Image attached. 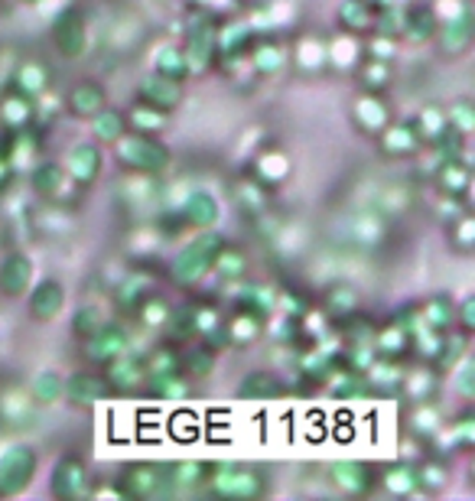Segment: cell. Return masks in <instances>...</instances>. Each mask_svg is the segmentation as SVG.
<instances>
[{"label": "cell", "instance_id": "8d00e7d4", "mask_svg": "<svg viewBox=\"0 0 475 501\" xmlns=\"http://www.w3.org/2000/svg\"><path fill=\"white\" fill-rule=\"evenodd\" d=\"M212 271L218 277H225V281H241L244 274H248V258L238 248H232V244H222V250L215 254Z\"/></svg>", "mask_w": 475, "mask_h": 501}, {"label": "cell", "instance_id": "f35d334b", "mask_svg": "<svg viewBox=\"0 0 475 501\" xmlns=\"http://www.w3.org/2000/svg\"><path fill=\"white\" fill-rule=\"evenodd\" d=\"M180 365H182V374L205 378V374L215 368V349H209V345H193L189 351L180 355Z\"/></svg>", "mask_w": 475, "mask_h": 501}, {"label": "cell", "instance_id": "f1b7e54d", "mask_svg": "<svg viewBox=\"0 0 475 501\" xmlns=\"http://www.w3.org/2000/svg\"><path fill=\"white\" fill-rule=\"evenodd\" d=\"M46 89H50V69L42 62H23L17 75H13V91L27 95L30 101L40 98Z\"/></svg>", "mask_w": 475, "mask_h": 501}, {"label": "cell", "instance_id": "681fc988", "mask_svg": "<svg viewBox=\"0 0 475 501\" xmlns=\"http://www.w3.org/2000/svg\"><path fill=\"white\" fill-rule=\"evenodd\" d=\"M137 312L143 316V322L147 326H163V322H170V310L163 306L160 300H143V303H137Z\"/></svg>", "mask_w": 475, "mask_h": 501}, {"label": "cell", "instance_id": "d6986e66", "mask_svg": "<svg viewBox=\"0 0 475 501\" xmlns=\"http://www.w3.org/2000/svg\"><path fill=\"white\" fill-rule=\"evenodd\" d=\"M218 219H222V205H218V199H215L212 192L195 189L182 199V221H186V225H193V228L203 231V228H212Z\"/></svg>", "mask_w": 475, "mask_h": 501}, {"label": "cell", "instance_id": "9a60e30c", "mask_svg": "<svg viewBox=\"0 0 475 501\" xmlns=\"http://www.w3.org/2000/svg\"><path fill=\"white\" fill-rule=\"evenodd\" d=\"M104 382L111 384L114 394H131L147 382V365L141 358H134L131 351H121L118 358L104 365Z\"/></svg>", "mask_w": 475, "mask_h": 501}, {"label": "cell", "instance_id": "d6a6232c", "mask_svg": "<svg viewBox=\"0 0 475 501\" xmlns=\"http://www.w3.org/2000/svg\"><path fill=\"white\" fill-rule=\"evenodd\" d=\"M391 79H395V66H391L387 59H374V56H368V59L362 62V69H358L362 89L372 91V95H381V91L391 85Z\"/></svg>", "mask_w": 475, "mask_h": 501}, {"label": "cell", "instance_id": "7c38bea8", "mask_svg": "<svg viewBox=\"0 0 475 501\" xmlns=\"http://www.w3.org/2000/svg\"><path fill=\"white\" fill-rule=\"evenodd\" d=\"M329 482H333L335 489L345 491V495H364V491L374 489V469L368 462H358V459H339L329 466Z\"/></svg>", "mask_w": 475, "mask_h": 501}, {"label": "cell", "instance_id": "8992f818", "mask_svg": "<svg viewBox=\"0 0 475 501\" xmlns=\"http://www.w3.org/2000/svg\"><path fill=\"white\" fill-rule=\"evenodd\" d=\"M52 42L62 59H81L88 50V20L79 7H65L52 20Z\"/></svg>", "mask_w": 475, "mask_h": 501}, {"label": "cell", "instance_id": "7a4b0ae2", "mask_svg": "<svg viewBox=\"0 0 475 501\" xmlns=\"http://www.w3.org/2000/svg\"><path fill=\"white\" fill-rule=\"evenodd\" d=\"M205 485L212 489V495L232 501H248L261 498L267 491V472L251 462H212Z\"/></svg>", "mask_w": 475, "mask_h": 501}, {"label": "cell", "instance_id": "ee69618b", "mask_svg": "<svg viewBox=\"0 0 475 501\" xmlns=\"http://www.w3.org/2000/svg\"><path fill=\"white\" fill-rule=\"evenodd\" d=\"M355 306H358V297H355V290H352V287H345V283H335L333 290L326 293V310L333 312L335 320L352 316Z\"/></svg>", "mask_w": 475, "mask_h": 501}, {"label": "cell", "instance_id": "cb8c5ba5", "mask_svg": "<svg viewBox=\"0 0 475 501\" xmlns=\"http://www.w3.org/2000/svg\"><path fill=\"white\" fill-rule=\"evenodd\" d=\"M65 182H69V173L59 163H36L30 170V186L42 199H59L65 192Z\"/></svg>", "mask_w": 475, "mask_h": 501}, {"label": "cell", "instance_id": "ac0fdd59", "mask_svg": "<svg viewBox=\"0 0 475 501\" xmlns=\"http://www.w3.org/2000/svg\"><path fill=\"white\" fill-rule=\"evenodd\" d=\"M378 147L385 157H395V160H407V157H414L420 153L424 141H420V134L410 120H401V124H387L385 131L378 134Z\"/></svg>", "mask_w": 475, "mask_h": 501}, {"label": "cell", "instance_id": "d4e9b609", "mask_svg": "<svg viewBox=\"0 0 475 501\" xmlns=\"http://www.w3.org/2000/svg\"><path fill=\"white\" fill-rule=\"evenodd\" d=\"M420 326L433 332H449L456 326V303L446 293H436L420 306Z\"/></svg>", "mask_w": 475, "mask_h": 501}, {"label": "cell", "instance_id": "5bb4252c", "mask_svg": "<svg viewBox=\"0 0 475 501\" xmlns=\"http://www.w3.org/2000/svg\"><path fill=\"white\" fill-rule=\"evenodd\" d=\"M143 104H150L157 111H176L182 104V81L176 79H166L160 72H150V75H143L141 79V89H137Z\"/></svg>", "mask_w": 475, "mask_h": 501}, {"label": "cell", "instance_id": "83f0119b", "mask_svg": "<svg viewBox=\"0 0 475 501\" xmlns=\"http://www.w3.org/2000/svg\"><path fill=\"white\" fill-rule=\"evenodd\" d=\"M410 345H414V335H410L404 326H397V322H387L385 329L374 335V351H378L381 358H391V361L407 355Z\"/></svg>", "mask_w": 475, "mask_h": 501}, {"label": "cell", "instance_id": "4dcf8cb0", "mask_svg": "<svg viewBox=\"0 0 475 501\" xmlns=\"http://www.w3.org/2000/svg\"><path fill=\"white\" fill-rule=\"evenodd\" d=\"M436 180L446 196H465L469 182H472V170H469V163H463V157H449V160H443Z\"/></svg>", "mask_w": 475, "mask_h": 501}, {"label": "cell", "instance_id": "e0dca14e", "mask_svg": "<svg viewBox=\"0 0 475 501\" xmlns=\"http://www.w3.org/2000/svg\"><path fill=\"white\" fill-rule=\"evenodd\" d=\"M62 306H65V287L56 277H46V281L36 283L30 300H27V310H30V316L36 322H52L62 312Z\"/></svg>", "mask_w": 475, "mask_h": 501}, {"label": "cell", "instance_id": "ba28073f", "mask_svg": "<svg viewBox=\"0 0 475 501\" xmlns=\"http://www.w3.org/2000/svg\"><path fill=\"white\" fill-rule=\"evenodd\" d=\"M102 166H104V153L98 147V141L72 143L69 153H65V173L79 186H91V182L102 176Z\"/></svg>", "mask_w": 475, "mask_h": 501}, {"label": "cell", "instance_id": "f546056e", "mask_svg": "<svg viewBox=\"0 0 475 501\" xmlns=\"http://www.w3.org/2000/svg\"><path fill=\"white\" fill-rule=\"evenodd\" d=\"M209 469H212V462H203V459L172 462V466H166L172 491H186V489H199V485H205V479H209Z\"/></svg>", "mask_w": 475, "mask_h": 501}, {"label": "cell", "instance_id": "f6af8a7d", "mask_svg": "<svg viewBox=\"0 0 475 501\" xmlns=\"http://www.w3.org/2000/svg\"><path fill=\"white\" fill-rule=\"evenodd\" d=\"M102 322H104L102 306H95V303H88V306H79V310H75V316H72V335H75V339H88L91 332L98 329Z\"/></svg>", "mask_w": 475, "mask_h": 501}, {"label": "cell", "instance_id": "2e32d148", "mask_svg": "<svg viewBox=\"0 0 475 501\" xmlns=\"http://www.w3.org/2000/svg\"><path fill=\"white\" fill-rule=\"evenodd\" d=\"M436 42H440V52L456 59V56H465V52L472 50V40H475V27H472V13H459L453 20H446L436 27Z\"/></svg>", "mask_w": 475, "mask_h": 501}, {"label": "cell", "instance_id": "7402d4cb", "mask_svg": "<svg viewBox=\"0 0 475 501\" xmlns=\"http://www.w3.org/2000/svg\"><path fill=\"white\" fill-rule=\"evenodd\" d=\"M238 397L241 401H277V397H283V382L273 374V371H248L241 378V384H238Z\"/></svg>", "mask_w": 475, "mask_h": 501}, {"label": "cell", "instance_id": "277c9868", "mask_svg": "<svg viewBox=\"0 0 475 501\" xmlns=\"http://www.w3.org/2000/svg\"><path fill=\"white\" fill-rule=\"evenodd\" d=\"M40 469V452L30 443H13L0 452V498H17L30 489Z\"/></svg>", "mask_w": 475, "mask_h": 501}, {"label": "cell", "instance_id": "60d3db41", "mask_svg": "<svg viewBox=\"0 0 475 501\" xmlns=\"http://www.w3.org/2000/svg\"><path fill=\"white\" fill-rule=\"evenodd\" d=\"M453 391L459 394V397H465V401H472L475 397V358L465 351L463 358L456 361L453 368Z\"/></svg>", "mask_w": 475, "mask_h": 501}, {"label": "cell", "instance_id": "5b68a950", "mask_svg": "<svg viewBox=\"0 0 475 501\" xmlns=\"http://www.w3.org/2000/svg\"><path fill=\"white\" fill-rule=\"evenodd\" d=\"M124 498H160L172 491L170 472L160 462H131L121 472V485H118Z\"/></svg>", "mask_w": 475, "mask_h": 501}, {"label": "cell", "instance_id": "f5cc1de1", "mask_svg": "<svg viewBox=\"0 0 475 501\" xmlns=\"http://www.w3.org/2000/svg\"><path fill=\"white\" fill-rule=\"evenodd\" d=\"M17 4H27V7H36V4H42V0H17Z\"/></svg>", "mask_w": 475, "mask_h": 501}, {"label": "cell", "instance_id": "3957f363", "mask_svg": "<svg viewBox=\"0 0 475 501\" xmlns=\"http://www.w3.org/2000/svg\"><path fill=\"white\" fill-rule=\"evenodd\" d=\"M114 157L121 163L124 170L131 173H143V176H160V173L170 170L172 153L170 147H163L153 134H141V131H127L114 141Z\"/></svg>", "mask_w": 475, "mask_h": 501}, {"label": "cell", "instance_id": "c3c4849f", "mask_svg": "<svg viewBox=\"0 0 475 501\" xmlns=\"http://www.w3.org/2000/svg\"><path fill=\"white\" fill-rule=\"evenodd\" d=\"M420 469V489H430V491H436V489H443L446 485V479H449V469H446L443 462H424V466H417Z\"/></svg>", "mask_w": 475, "mask_h": 501}, {"label": "cell", "instance_id": "8fae6325", "mask_svg": "<svg viewBox=\"0 0 475 501\" xmlns=\"http://www.w3.org/2000/svg\"><path fill=\"white\" fill-rule=\"evenodd\" d=\"M182 59H186L189 75H203V72L212 69L215 59H218V30L215 27H199V30L189 33Z\"/></svg>", "mask_w": 475, "mask_h": 501}, {"label": "cell", "instance_id": "4316f807", "mask_svg": "<svg viewBox=\"0 0 475 501\" xmlns=\"http://www.w3.org/2000/svg\"><path fill=\"white\" fill-rule=\"evenodd\" d=\"M88 120H91V137L98 143H114L131 127V124H127V114L118 108H108V104H104L102 111H95Z\"/></svg>", "mask_w": 475, "mask_h": 501}, {"label": "cell", "instance_id": "7bdbcfd3", "mask_svg": "<svg viewBox=\"0 0 475 501\" xmlns=\"http://www.w3.org/2000/svg\"><path fill=\"white\" fill-rule=\"evenodd\" d=\"M127 124H134V131L141 134H157L166 127V111H157L150 108V104H137V108L131 111V118H127Z\"/></svg>", "mask_w": 475, "mask_h": 501}, {"label": "cell", "instance_id": "30bf717a", "mask_svg": "<svg viewBox=\"0 0 475 501\" xmlns=\"http://www.w3.org/2000/svg\"><path fill=\"white\" fill-rule=\"evenodd\" d=\"M65 401H72L75 407H91V404H102L108 397H114L111 384L104 382V374L98 371H75L72 378H65Z\"/></svg>", "mask_w": 475, "mask_h": 501}, {"label": "cell", "instance_id": "74e56055", "mask_svg": "<svg viewBox=\"0 0 475 501\" xmlns=\"http://www.w3.org/2000/svg\"><path fill=\"white\" fill-rule=\"evenodd\" d=\"M153 72H160V75H166V79H176V81L186 79V75H189V69H186V59H182L180 46H160V50H157V56H153Z\"/></svg>", "mask_w": 475, "mask_h": 501}, {"label": "cell", "instance_id": "836d02e7", "mask_svg": "<svg viewBox=\"0 0 475 501\" xmlns=\"http://www.w3.org/2000/svg\"><path fill=\"white\" fill-rule=\"evenodd\" d=\"M446 114V127L456 134V137H472V131H475V104L469 98H459V101H453L449 108L443 111Z\"/></svg>", "mask_w": 475, "mask_h": 501}, {"label": "cell", "instance_id": "ab89813d", "mask_svg": "<svg viewBox=\"0 0 475 501\" xmlns=\"http://www.w3.org/2000/svg\"><path fill=\"white\" fill-rule=\"evenodd\" d=\"M251 62H254V69H257V75H273V72L283 69V50L273 40H264L254 46Z\"/></svg>", "mask_w": 475, "mask_h": 501}, {"label": "cell", "instance_id": "44dd1931", "mask_svg": "<svg viewBox=\"0 0 475 501\" xmlns=\"http://www.w3.org/2000/svg\"><path fill=\"white\" fill-rule=\"evenodd\" d=\"M108 104V95H104L102 81L95 79H81L79 85H72L69 98H65V108L75 118H91L95 111H102Z\"/></svg>", "mask_w": 475, "mask_h": 501}, {"label": "cell", "instance_id": "bcb514c9", "mask_svg": "<svg viewBox=\"0 0 475 501\" xmlns=\"http://www.w3.org/2000/svg\"><path fill=\"white\" fill-rule=\"evenodd\" d=\"M446 440H449V446H456V450H472V443H475V417L472 413L469 411L459 413V417L449 423Z\"/></svg>", "mask_w": 475, "mask_h": 501}, {"label": "cell", "instance_id": "4fadbf2b", "mask_svg": "<svg viewBox=\"0 0 475 501\" xmlns=\"http://www.w3.org/2000/svg\"><path fill=\"white\" fill-rule=\"evenodd\" d=\"M33 287V258L23 250H11L4 261H0V293L4 297H27V290Z\"/></svg>", "mask_w": 475, "mask_h": 501}, {"label": "cell", "instance_id": "6da1fadb", "mask_svg": "<svg viewBox=\"0 0 475 501\" xmlns=\"http://www.w3.org/2000/svg\"><path fill=\"white\" fill-rule=\"evenodd\" d=\"M222 244L225 238L218 231L203 228L189 244H182V248L176 250V258L170 261V281L176 283V287H182V290L203 283L205 277H209V271H212L215 254L222 250Z\"/></svg>", "mask_w": 475, "mask_h": 501}, {"label": "cell", "instance_id": "7dc6e473", "mask_svg": "<svg viewBox=\"0 0 475 501\" xmlns=\"http://www.w3.org/2000/svg\"><path fill=\"white\" fill-rule=\"evenodd\" d=\"M404 388H407V397H414V401H426L436 388V371H426V368L414 371V374L404 382Z\"/></svg>", "mask_w": 475, "mask_h": 501}, {"label": "cell", "instance_id": "f907efd6", "mask_svg": "<svg viewBox=\"0 0 475 501\" xmlns=\"http://www.w3.org/2000/svg\"><path fill=\"white\" fill-rule=\"evenodd\" d=\"M456 322H459V329H463L465 335H472L475 332V297L472 293H465L463 303L456 306Z\"/></svg>", "mask_w": 475, "mask_h": 501}, {"label": "cell", "instance_id": "1f68e13d", "mask_svg": "<svg viewBox=\"0 0 475 501\" xmlns=\"http://www.w3.org/2000/svg\"><path fill=\"white\" fill-rule=\"evenodd\" d=\"M387 491H395V495H414L420 489V469H417L414 462H395V466H387L385 475H381Z\"/></svg>", "mask_w": 475, "mask_h": 501}, {"label": "cell", "instance_id": "ffe728a7", "mask_svg": "<svg viewBox=\"0 0 475 501\" xmlns=\"http://www.w3.org/2000/svg\"><path fill=\"white\" fill-rule=\"evenodd\" d=\"M374 17H378V7L372 0H342L339 4V13L335 20L349 36H368L374 30Z\"/></svg>", "mask_w": 475, "mask_h": 501}, {"label": "cell", "instance_id": "816d5d0a", "mask_svg": "<svg viewBox=\"0 0 475 501\" xmlns=\"http://www.w3.org/2000/svg\"><path fill=\"white\" fill-rule=\"evenodd\" d=\"M456 244H459L463 250L472 248V219H469V215H463V219H459V228H456Z\"/></svg>", "mask_w": 475, "mask_h": 501}, {"label": "cell", "instance_id": "52a82bcc", "mask_svg": "<svg viewBox=\"0 0 475 501\" xmlns=\"http://www.w3.org/2000/svg\"><path fill=\"white\" fill-rule=\"evenodd\" d=\"M81 351H85V358L91 365H108L111 358H118L121 351L131 349V339H127V329H124L121 322H108L104 320L98 329L91 332L88 339H81Z\"/></svg>", "mask_w": 475, "mask_h": 501}, {"label": "cell", "instance_id": "484cf974", "mask_svg": "<svg viewBox=\"0 0 475 501\" xmlns=\"http://www.w3.org/2000/svg\"><path fill=\"white\" fill-rule=\"evenodd\" d=\"M436 27H440V20H436V13L430 11V7H424V4H417V7H407L404 11V20H401V33H404L410 42H426L436 36Z\"/></svg>", "mask_w": 475, "mask_h": 501}, {"label": "cell", "instance_id": "e575fe53", "mask_svg": "<svg viewBox=\"0 0 475 501\" xmlns=\"http://www.w3.org/2000/svg\"><path fill=\"white\" fill-rule=\"evenodd\" d=\"M0 114H4L11 131H23L33 120V101L27 98V95H20V91H11V95L4 98V104H0Z\"/></svg>", "mask_w": 475, "mask_h": 501}, {"label": "cell", "instance_id": "d590c367", "mask_svg": "<svg viewBox=\"0 0 475 501\" xmlns=\"http://www.w3.org/2000/svg\"><path fill=\"white\" fill-rule=\"evenodd\" d=\"M65 391V378L59 371H40L30 384V397L36 404H56Z\"/></svg>", "mask_w": 475, "mask_h": 501}, {"label": "cell", "instance_id": "603a6c76", "mask_svg": "<svg viewBox=\"0 0 475 501\" xmlns=\"http://www.w3.org/2000/svg\"><path fill=\"white\" fill-rule=\"evenodd\" d=\"M352 114H355V124H358L364 134H374V137L391 124V111H387V104L378 98V95H372V91H364L362 98L355 101Z\"/></svg>", "mask_w": 475, "mask_h": 501}, {"label": "cell", "instance_id": "9c48e42d", "mask_svg": "<svg viewBox=\"0 0 475 501\" xmlns=\"http://www.w3.org/2000/svg\"><path fill=\"white\" fill-rule=\"evenodd\" d=\"M50 489L56 498H81L88 491V466L79 459V456H62L56 466H52V479Z\"/></svg>", "mask_w": 475, "mask_h": 501}, {"label": "cell", "instance_id": "b9f144b4", "mask_svg": "<svg viewBox=\"0 0 475 501\" xmlns=\"http://www.w3.org/2000/svg\"><path fill=\"white\" fill-rule=\"evenodd\" d=\"M410 124L417 127V134H420V141L424 143H436L446 134V114L440 108L420 111V118L410 120Z\"/></svg>", "mask_w": 475, "mask_h": 501}]
</instances>
